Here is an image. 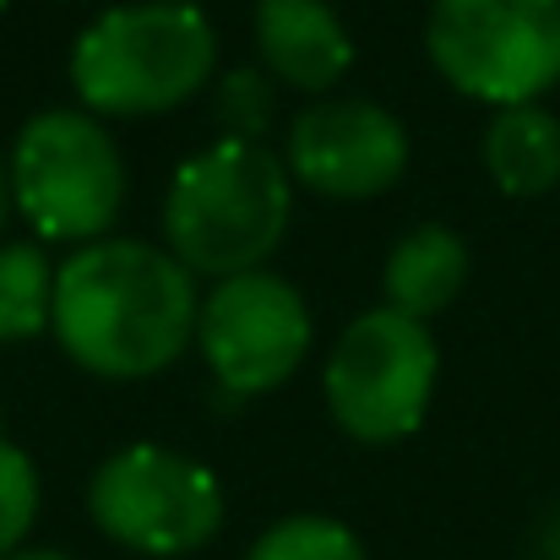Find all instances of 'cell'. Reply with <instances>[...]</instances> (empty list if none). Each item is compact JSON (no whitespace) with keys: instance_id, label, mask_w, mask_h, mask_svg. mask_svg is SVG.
<instances>
[{"instance_id":"cell-12","label":"cell","mask_w":560,"mask_h":560,"mask_svg":"<svg viewBox=\"0 0 560 560\" xmlns=\"http://www.w3.org/2000/svg\"><path fill=\"white\" fill-rule=\"evenodd\" d=\"M485 170L506 196H545L560 186V120L545 104L495 109L485 131Z\"/></svg>"},{"instance_id":"cell-1","label":"cell","mask_w":560,"mask_h":560,"mask_svg":"<svg viewBox=\"0 0 560 560\" xmlns=\"http://www.w3.org/2000/svg\"><path fill=\"white\" fill-rule=\"evenodd\" d=\"M196 272L148 240H93L55 267L49 332L77 371L148 381L196 338Z\"/></svg>"},{"instance_id":"cell-17","label":"cell","mask_w":560,"mask_h":560,"mask_svg":"<svg viewBox=\"0 0 560 560\" xmlns=\"http://www.w3.org/2000/svg\"><path fill=\"white\" fill-rule=\"evenodd\" d=\"M11 170H5V159H0V229H5V218H11Z\"/></svg>"},{"instance_id":"cell-20","label":"cell","mask_w":560,"mask_h":560,"mask_svg":"<svg viewBox=\"0 0 560 560\" xmlns=\"http://www.w3.org/2000/svg\"><path fill=\"white\" fill-rule=\"evenodd\" d=\"M5 5H11V0H0V11H5Z\"/></svg>"},{"instance_id":"cell-3","label":"cell","mask_w":560,"mask_h":560,"mask_svg":"<svg viewBox=\"0 0 560 560\" xmlns=\"http://www.w3.org/2000/svg\"><path fill=\"white\" fill-rule=\"evenodd\" d=\"M66 71L82 109L98 120L170 115L212 88L218 27L201 5L180 0L115 5L93 27H82Z\"/></svg>"},{"instance_id":"cell-15","label":"cell","mask_w":560,"mask_h":560,"mask_svg":"<svg viewBox=\"0 0 560 560\" xmlns=\"http://www.w3.org/2000/svg\"><path fill=\"white\" fill-rule=\"evenodd\" d=\"M212 120L223 126V137L240 142H261V131L272 126V77L256 66H234L212 82Z\"/></svg>"},{"instance_id":"cell-16","label":"cell","mask_w":560,"mask_h":560,"mask_svg":"<svg viewBox=\"0 0 560 560\" xmlns=\"http://www.w3.org/2000/svg\"><path fill=\"white\" fill-rule=\"evenodd\" d=\"M38 523V468L33 457L0 435V560L16 556Z\"/></svg>"},{"instance_id":"cell-4","label":"cell","mask_w":560,"mask_h":560,"mask_svg":"<svg viewBox=\"0 0 560 560\" xmlns=\"http://www.w3.org/2000/svg\"><path fill=\"white\" fill-rule=\"evenodd\" d=\"M11 201L38 240L93 245L126 207V159L98 115L44 109L11 142Z\"/></svg>"},{"instance_id":"cell-2","label":"cell","mask_w":560,"mask_h":560,"mask_svg":"<svg viewBox=\"0 0 560 560\" xmlns=\"http://www.w3.org/2000/svg\"><path fill=\"white\" fill-rule=\"evenodd\" d=\"M294 175L267 142L218 137L175 170L164 196V240L170 256L207 272L234 278L256 272L289 234Z\"/></svg>"},{"instance_id":"cell-5","label":"cell","mask_w":560,"mask_h":560,"mask_svg":"<svg viewBox=\"0 0 560 560\" xmlns=\"http://www.w3.org/2000/svg\"><path fill=\"white\" fill-rule=\"evenodd\" d=\"M424 49L474 104H539L560 82V0H435Z\"/></svg>"},{"instance_id":"cell-7","label":"cell","mask_w":560,"mask_h":560,"mask_svg":"<svg viewBox=\"0 0 560 560\" xmlns=\"http://www.w3.org/2000/svg\"><path fill=\"white\" fill-rule=\"evenodd\" d=\"M435 375H441V354L430 327L381 305L338 332L322 392L343 435L365 446H397L424 424Z\"/></svg>"},{"instance_id":"cell-14","label":"cell","mask_w":560,"mask_h":560,"mask_svg":"<svg viewBox=\"0 0 560 560\" xmlns=\"http://www.w3.org/2000/svg\"><path fill=\"white\" fill-rule=\"evenodd\" d=\"M245 560H365V545H360V534H354L349 523L305 512V517L272 523V528L250 545Z\"/></svg>"},{"instance_id":"cell-10","label":"cell","mask_w":560,"mask_h":560,"mask_svg":"<svg viewBox=\"0 0 560 560\" xmlns=\"http://www.w3.org/2000/svg\"><path fill=\"white\" fill-rule=\"evenodd\" d=\"M256 55L294 93H332L354 66V38L327 0H256Z\"/></svg>"},{"instance_id":"cell-9","label":"cell","mask_w":560,"mask_h":560,"mask_svg":"<svg viewBox=\"0 0 560 560\" xmlns=\"http://www.w3.org/2000/svg\"><path fill=\"white\" fill-rule=\"evenodd\" d=\"M294 186L332 196V201H365L402 180L408 170V131L402 120L371 98H322L294 115L289 153H283Z\"/></svg>"},{"instance_id":"cell-18","label":"cell","mask_w":560,"mask_h":560,"mask_svg":"<svg viewBox=\"0 0 560 560\" xmlns=\"http://www.w3.org/2000/svg\"><path fill=\"white\" fill-rule=\"evenodd\" d=\"M545 560H560V512L545 523Z\"/></svg>"},{"instance_id":"cell-8","label":"cell","mask_w":560,"mask_h":560,"mask_svg":"<svg viewBox=\"0 0 560 560\" xmlns=\"http://www.w3.org/2000/svg\"><path fill=\"white\" fill-rule=\"evenodd\" d=\"M311 332L305 294L267 267L218 278L196 311V349L229 397H261L283 386L305 365Z\"/></svg>"},{"instance_id":"cell-19","label":"cell","mask_w":560,"mask_h":560,"mask_svg":"<svg viewBox=\"0 0 560 560\" xmlns=\"http://www.w3.org/2000/svg\"><path fill=\"white\" fill-rule=\"evenodd\" d=\"M5 560H77V556H66V550H16Z\"/></svg>"},{"instance_id":"cell-11","label":"cell","mask_w":560,"mask_h":560,"mask_svg":"<svg viewBox=\"0 0 560 560\" xmlns=\"http://www.w3.org/2000/svg\"><path fill=\"white\" fill-rule=\"evenodd\" d=\"M463 283H468V245L446 223H419L413 234H402L386 256V272H381L386 305L413 316V322L441 316L463 294Z\"/></svg>"},{"instance_id":"cell-21","label":"cell","mask_w":560,"mask_h":560,"mask_svg":"<svg viewBox=\"0 0 560 560\" xmlns=\"http://www.w3.org/2000/svg\"><path fill=\"white\" fill-rule=\"evenodd\" d=\"M180 5H196V0H180Z\"/></svg>"},{"instance_id":"cell-6","label":"cell","mask_w":560,"mask_h":560,"mask_svg":"<svg viewBox=\"0 0 560 560\" xmlns=\"http://www.w3.org/2000/svg\"><path fill=\"white\" fill-rule=\"evenodd\" d=\"M93 528L137 556L175 560L218 539L223 528V485L207 463L186 452L137 441L109 452L88 485Z\"/></svg>"},{"instance_id":"cell-13","label":"cell","mask_w":560,"mask_h":560,"mask_svg":"<svg viewBox=\"0 0 560 560\" xmlns=\"http://www.w3.org/2000/svg\"><path fill=\"white\" fill-rule=\"evenodd\" d=\"M55 311V267L44 245L5 240L0 245V343H33L49 332Z\"/></svg>"}]
</instances>
